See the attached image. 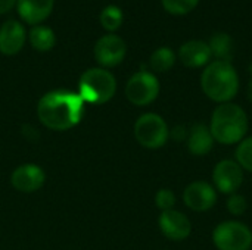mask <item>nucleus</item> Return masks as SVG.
Returning <instances> with one entry per match:
<instances>
[{
	"instance_id": "15",
	"label": "nucleus",
	"mask_w": 252,
	"mask_h": 250,
	"mask_svg": "<svg viewBox=\"0 0 252 250\" xmlns=\"http://www.w3.org/2000/svg\"><path fill=\"white\" fill-rule=\"evenodd\" d=\"M55 0H16L19 16L31 25H37L47 19L52 13Z\"/></svg>"
},
{
	"instance_id": "18",
	"label": "nucleus",
	"mask_w": 252,
	"mask_h": 250,
	"mask_svg": "<svg viewBox=\"0 0 252 250\" xmlns=\"http://www.w3.org/2000/svg\"><path fill=\"white\" fill-rule=\"evenodd\" d=\"M30 43L32 49L38 52H49L56 44V35L52 28L44 25H35L30 31Z\"/></svg>"
},
{
	"instance_id": "3",
	"label": "nucleus",
	"mask_w": 252,
	"mask_h": 250,
	"mask_svg": "<svg viewBox=\"0 0 252 250\" xmlns=\"http://www.w3.org/2000/svg\"><path fill=\"white\" fill-rule=\"evenodd\" d=\"M248 115L236 103H221L219 105L210 121V131L214 140L224 146L238 144L242 141L248 133Z\"/></svg>"
},
{
	"instance_id": "27",
	"label": "nucleus",
	"mask_w": 252,
	"mask_h": 250,
	"mask_svg": "<svg viewBox=\"0 0 252 250\" xmlns=\"http://www.w3.org/2000/svg\"><path fill=\"white\" fill-rule=\"evenodd\" d=\"M247 96H248V100L252 103V78L248 83V88H247Z\"/></svg>"
},
{
	"instance_id": "4",
	"label": "nucleus",
	"mask_w": 252,
	"mask_h": 250,
	"mask_svg": "<svg viewBox=\"0 0 252 250\" xmlns=\"http://www.w3.org/2000/svg\"><path fill=\"white\" fill-rule=\"evenodd\" d=\"M117 90L115 77L105 68L87 69L78 83V94L84 103L103 105L109 102Z\"/></svg>"
},
{
	"instance_id": "11",
	"label": "nucleus",
	"mask_w": 252,
	"mask_h": 250,
	"mask_svg": "<svg viewBox=\"0 0 252 250\" xmlns=\"http://www.w3.org/2000/svg\"><path fill=\"white\" fill-rule=\"evenodd\" d=\"M158 225L161 233L173 242H182L186 240L192 233V222L190 220L182 214L180 211L170 209L161 212L158 218Z\"/></svg>"
},
{
	"instance_id": "13",
	"label": "nucleus",
	"mask_w": 252,
	"mask_h": 250,
	"mask_svg": "<svg viewBox=\"0 0 252 250\" xmlns=\"http://www.w3.org/2000/svg\"><path fill=\"white\" fill-rule=\"evenodd\" d=\"M179 59L188 68L207 66L213 57L210 46L204 40H189L179 49Z\"/></svg>"
},
{
	"instance_id": "2",
	"label": "nucleus",
	"mask_w": 252,
	"mask_h": 250,
	"mask_svg": "<svg viewBox=\"0 0 252 250\" xmlns=\"http://www.w3.org/2000/svg\"><path fill=\"white\" fill-rule=\"evenodd\" d=\"M201 87L210 100L219 105L229 103L239 91V75L232 62L213 60L202 71Z\"/></svg>"
},
{
	"instance_id": "20",
	"label": "nucleus",
	"mask_w": 252,
	"mask_h": 250,
	"mask_svg": "<svg viewBox=\"0 0 252 250\" xmlns=\"http://www.w3.org/2000/svg\"><path fill=\"white\" fill-rule=\"evenodd\" d=\"M123 19H124L123 10L115 4H108L100 12V24L106 31H111V32L117 31L121 27Z\"/></svg>"
},
{
	"instance_id": "10",
	"label": "nucleus",
	"mask_w": 252,
	"mask_h": 250,
	"mask_svg": "<svg viewBox=\"0 0 252 250\" xmlns=\"http://www.w3.org/2000/svg\"><path fill=\"white\" fill-rule=\"evenodd\" d=\"M183 202L193 212H207L217 202V190L207 181H193L185 189Z\"/></svg>"
},
{
	"instance_id": "7",
	"label": "nucleus",
	"mask_w": 252,
	"mask_h": 250,
	"mask_svg": "<svg viewBox=\"0 0 252 250\" xmlns=\"http://www.w3.org/2000/svg\"><path fill=\"white\" fill-rule=\"evenodd\" d=\"M159 88L161 85L158 78L152 72L140 69L127 81L126 96L128 102L136 106H148L158 97Z\"/></svg>"
},
{
	"instance_id": "25",
	"label": "nucleus",
	"mask_w": 252,
	"mask_h": 250,
	"mask_svg": "<svg viewBox=\"0 0 252 250\" xmlns=\"http://www.w3.org/2000/svg\"><path fill=\"white\" fill-rule=\"evenodd\" d=\"M170 136L176 140V141H182L183 139H188V133L186 128L183 125H177L170 131Z\"/></svg>"
},
{
	"instance_id": "22",
	"label": "nucleus",
	"mask_w": 252,
	"mask_h": 250,
	"mask_svg": "<svg viewBox=\"0 0 252 250\" xmlns=\"http://www.w3.org/2000/svg\"><path fill=\"white\" fill-rule=\"evenodd\" d=\"M164 9L171 15H186L192 12L199 0H161Z\"/></svg>"
},
{
	"instance_id": "26",
	"label": "nucleus",
	"mask_w": 252,
	"mask_h": 250,
	"mask_svg": "<svg viewBox=\"0 0 252 250\" xmlns=\"http://www.w3.org/2000/svg\"><path fill=\"white\" fill-rule=\"evenodd\" d=\"M15 4H16V0H0V15L7 13Z\"/></svg>"
},
{
	"instance_id": "24",
	"label": "nucleus",
	"mask_w": 252,
	"mask_h": 250,
	"mask_svg": "<svg viewBox=\"0 0 252 250\" xmlns=\"http://www.w3.org/2000/svg\"><path fill=\"white\" fill-rule=\"evenodd\" d=\"M155 205H157L158 209H161V212L174 209V205H176V194H174L170 189H161V190H158L157 194H155Z\"/></svg>"
},
{
	"instance_id": "9",
	"label": "nucleus",
	"mask_w": 252,
	"mask_h": 250,
	"mask_svg": "<svg viewBox=\"0 0 252 250\" xmlns=\"http://www.w3.org/2000/svg\"><path fill=\"white\" fill-rule=\"evenodd\" d=\"M127 53L126 41L115 35V34H106L97 40L94 44V57L100 66L112 68L120 65Z\"/></svg>"
},
{
	"instance_id": "23",
	"label": "nucleus",
	"mask_w": 252,
	"mask_h": 250,
	"mask_svg": "<svg viewBox=\"0 0 252 250\" xmlns=\"http://www.w3.org/2000/svg\"><path fill=\"white\" fill-rule=\"evenodd\" d=\"M248 208V202L245 199V196L239 194V193H233L227 197L226 200V209L233 215V217H241L247 212Z\"/></svg>"
},
{
	"instance_id": "14",
	"label": "nucleus",
	"mask_w": 252,
	"mask_h": 250,
	"mask_svg": "<svg viewBox=\"0 0 252 250\" xmlns=\"http://www.w3.org/2000/svg\"><path fill=\"white\" fill-rule=\"evenodd\" d=\"M25 43V28L15 19L6 21L0 27V53L13 56L21 52Z\"/></svg>"
},
{
	"instance_id": "5",
	"label": "nucleus",
	"mask_w": 252,
	"mask_h": 250,
	"mask_svg": "<svg viewBox=\"0 0 252 250\" xmlns=\"http://www.w3.org/2000/svg\"><path fill=\"white\" fill-rule=\"evenodd\" d=\"M134 137L146 149H159L170 139V128L165 119L154 112L143 113L134 124Z\"/></svg>"
},
{
	"instance_id": "17",
	"label": "nucleus",
	"mask_w": 252,
	"mask_h": 250,
	"mask_svg": "<svg viewBox=\"0 0 252 250\" xmlns=\"http://www.w3.org/2000/svg\"><path fill=\"white\" fill-rule=\"evenodd\" d=\"M211 55L216 57V60H224L230 62L233 57V38L227 32H216L211 35L208 41Z\"/></svg>"
},
{
	"instance_id": "1",
	"label": "nucleus",
	"mask_w": 252,
	"mask_h": 250,
	"mask_svg": "<svg viewBox=\"0 0 252 250\" xmlns=\"http://www.w3.org/2000/svg\"><path fill=\"white\" fill-rule=\"evenodd\" d=\"M84 115V100L78 93L53 90L46 93L37 105L40 122L53 130L65 131L75 127Z\"/></svg>"
},
{
	"instance_id": "16",
	"label": "nucleus",
	"mask_w": 252,
	"mask_h": 250,
	"mask_svg": "<svg viewBox=\"0 0 252 250\" xmlns=\"http://www.w3.org/2000/svg\"><path fill=\"white\" fill-rule=\"evenodd\" d=\"M214 137L210 131V127L205 124H195L188 133V150L193 156H205L214 147Z\"/></svg>"
},
{
	"instance_id": "8",
	"label": "nucleus",
	"mask_w": 252,
	"mask_h": 250,
	"mask_svg": "<svg viewBox=\"0 0 252 250\" xmlns=\"http://www.w3.org/2000/svg\"><path fill=\"white\" fill-rule=\"evenodd\" d=\"M213 183L214 189L223 194L230 196L233 193H238V190L244 184V169L236 161L223 159L214 167Z\"/></svg>"
},
{
	"instance_id": "12",
	"label": "nucleus",
	"mask_w": 252,
	"mask_h": 250,
	"mask_svg": "<svg viewBox=\"0 0 252 250\" xmlns=\"http://www.w3.org/2000/svg\"><path fill=\"white\" fill-rule=\"evenodd\" d=\"M44 181H46L44 171L34 164L21 165L10 175V183L13 189L21 193L37 192L43 187Z\"/></svg>"
},
{
	"instance_id": "21",
	"label": "nucleus",
	"mask_w": 252,
	"mask_h": 250,
	"mask_svg": "<svg viewBox=\"0 0 252 250\" xmlns=\"http://www.w3.org/2000/svg\"><path fill=\"white\" fill-rule=\"evenodd\" d=\"M235 158L244 171L252 172V137H247L238 143L235 150Z\"/></svg>"
},
{
	"instance_id": "19",
	"label": "nucleus",
	"mask_w": 252,
	"mask_h": 250,
	"mask_svg": "<svg viewBox=\"0 0 252 250\" xmlns=\"http://www.w3.org/2000/svg\"><path fill=\"white\" fill-rule=\"evenodd\" d=\"M176 63V53L170 47L157 49L149 59V66L155 72H167Z\"/></svg>"
},
{
	"instance_id": "6",
	"label": "nucleus",
	"mask_w": 252,
	"mask_h": 250,
	"mask_svg": "<svg viewBox=\"0 0 252 250\" xmlns=\"http://www.w3.org/2000/svg\"><path fill=\"white\" fill-rule=\"evenodd\" d=\"M213 243L219 250H250L251 228L241 221H223L213 230Z\"/></svg>"
}]
</instances>
